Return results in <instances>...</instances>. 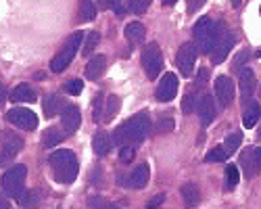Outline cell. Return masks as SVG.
<instances>
[{
    "mask_svg": "<svg viewBox=\"0 0 261 209\" xmlns=\"http://www.w3.org/2000/svg\"><path fill=\"white\" fill-rule=\"evenodd\" d=\"M150 132V119L146 113H136L123 121L113 132V144H140Z\"/></svg>",
    "mask_w": 261,
    "mask_h": 209,
    "instance_id": "1",
    "label": "cell"
},
{
    "mask_svg": "<svg viewBox=\"0 0 261 209\" xmlns=\"http://www.w3.org/2000/svg\"><path fill=\"white\" fill-rule=\"evenodd\" d=\"M48 161H50V170H53L57 182H61V184H71V182L77 178L80 163H77V157L73 155V151L59 149V151H55V153L48 157Z\"/></svg>",
    "mask_w": 261,
    "mask_h": 209,
    "instance_id": "2",
    "label": "cell"
},
{
    "mask_svg": "<svg viewBox=\"0 0 261 209\" xmlns=\"http://www.w3.org/2000/svg\"><path fill=\"white\" fill-rule=\"evenodd\" d=\"M194 42H197V48L205 55H211L213 46H215V38H217V25L213 23L211 17H201L192 30Z\"/></svg>",
    "mask_w": 261,
    "mask_h": 209,
    "instance_id": "3",
    "label": "cell"
},
{
    "mask_svg": "<svg viewBox=\"0 0 261 209\" xmlns=\"http://www.w3.org/2000/svg\"><path fill=\"white\" fill-rule=\"evenodd\" d=\"M25 178H28V167L25 165H11V170L5 172V176L0 178V184H3V191L11 197V199H19L23 195L25 188Z\"/></svg>",
    "mask_w": 261,
    "mask_h": 209,
    "instance_id": "4",
    "label": "cell"
},
{
    "mask_svg": "<svg viewBox=\"0 0 261 209\" xmlns=\"http://www.w3.org/2000/svg\"><path fill=\"white\" fill-rule=\"evenodd\" d=\"M82 40H84V32L77 30L75 34H71V38L67 40V44L61 48V53L55 55V59L50 61V69L55 73H61V71H65V69L71 65V61H73V57L77 53V46L82 44Z\"/></svg>",
    "mask_w": 261,
    "mask_h": 209,
    "instance_id": "5",
    "label": "cell"
},
{
    "mask_svg": "<svg viewBox=\"0 0 261 209\" xmlns=\"http://www.w3.org/2000/svg\"><path fill=\"white\" fill-rule=\"evenodd\" d=\"M23 149V138L13 130L0 132V167L11 165V161Z\"/></svg>",
    "mask_w": 261,
    "mask_h": 209,
    "instance_id": "6",
    "label": "cell"
},
{
    "mask_svg": "<svg viewBox=\"0 0 261 209\" xmlns=\"http://www.w3.org/2000/svg\"><path fill=\"white\" fill-rule=\"evenodd\" d=\"M234 34L230 30H226L224 25H217V38H215V46L211 50V61L215 63V65H220V63H224V59L228 57V53L232 50L234 46Z\"/></svg>",
    "mask_w": 261,
    "mask_h": 209,
    "instance_id": "7",
    "label": "cell"
},
{
    "mask_svg": "<svg viewBox=\"0 0 261 209\" xmlns=\"http://www.w3.org/2000/svg\"><path fill=\"white\" fill-rule=\"evenodd\" d=\"M142 67L148 75V80H155L163 67V55H161V48L159 44H155V42H150V44H146L144 53H142Z\"/></svg>",
    "mask_w": 261,
    "mask_h": 209,
    "instance_id": "8",
    "label": "cell"
},
{
    "mask_svg": "<svg viewBox=\"0 0 261 209\" xmlns=\"http://www.w3.org/2000/svg\"><path fill=\"white\" fill-rule=\"evenodd\" d=\"M5 117H7L9 123H13L15 128H21V130L32 132V130L38 128V117H36V113L30 111V109H21V107H19V109H11Z\"/></svg>",
    "mask_w": 261,
    "mask_h": 209,
    "instance_id": "9",
    "label": "cell"
},
{
    "mask_svg": "<svg viewBox=\"0 0 261 209\" xmlns=\"http://www.w3.org/2000/svg\"><path fill=\"white\" fill-rule=\"evenodd\" d=\"M178 86H180V82H178V75L176 73H165L159 82V86H157V100L161 102H169L176 98L178 94Z\"/></svg>",
    "mask_w": 261,
    "mask_h": 209,
    "instance_id": "10",
    "label": "cell"
},
{
    "mask_svg": "<svg viewBox=\"0 0 261 209\" xmlns=\"http://www.w3.org/2000/svg\"><path fill=\"white\" fill-rule=\"evenodd\" d=\"M194 61H197V48L192 44H182L176 53V65L184 75H192L194 69Z\"/></svg>",
    "mask_w": 261,
    "mask_h": 209,
    "instance_id": "11",
    "label": "cell"
},
{
    "mask_svg": "<svg viewBox=\"0 0 261 209\" xmlns=\"http://www.w3.org/2000/svg\"><path fill=\"white\" fill-rule=\"evenodd\" d=\"M241 165L247 178L257 176L261 172V146H257V149H245V153L241 155Z\"/></svg>",
    "mask_w": 261,
    "mask_h": 209,
    "instance_id": "12",
    "label": "cell"
},
{
    "mask_svg": "<svg viewBox=\"0 0 261 209\" xmlns=\"http://www.w3.org/2000/svg\"><path fill=\"white\" fill-rule=\"evenodd\" d=\"M215 94H217V98H220V102L224 104V107L232 104V100H234V82L228 75H220L215 80Z\"/></svg>",
    "mask_w": 261,
    "mask_h": 209,
    "instance_id": "13",
    "label": "cell"
},
{
    "mask_svg": "<svg viewBox=\"0 0 261 209\" xmlns=\"http://www.w3.org/2000/svg\"><path fill=\"white\" fill-rule=\"evenodd\" d=\"M80 123H82V113H80V109L73 107V104L65 107V111L61 113V125H63L65 134H73V132H77Z\"/></svg>",
    "mask_w": 261,
    "mask_h": 209,
    "instance_id": "14",
    "label": "cell"
},
{
    "mask_svg": "<svg viewBox=\"0 0 261 209\" xmlns=\"http://www.w3.org/2000/svg\"><path fill=\"white\" fill-rule=\"evenodd\" d=\"M150 178V170H148V165L146 163H140L136 170L127 176V180H121L123 186H129V188H144L146 182Z\"/></svg>",
    "mask_w": 261,
    "mask_h": 209,
    "instance_id": "15",
    "label": "cell"
},
{
    "mask_svg": "<svg viewBox=\"0 0 261 209\" xmlns=\"http://www.w3.org/2000/svg\"><path fill=\"white\" fill-rule=\"evenodd\" d=\"M255 86H257V80H255V73L253 69H243L241 71V92H243V104L249 102L255 94Z\"/></svg>",
    "mask_w": 261,
    "mask_h": 209,
    "instance_id": "16",
    "label": "cell"
},
{
    "mask_svg": "<svg viewBox=\"0 0 261 209\" xmlns=\"http://www.w3.org/2000/svg\"><path fill=\"white\" fill-rule=\"evenodd\" d=\"M199 115H201L203 125H209V123L215 119L217 111H215V100H213L211 94H203V98H201V102H199Z\"/></svg>",
    "mask_w": 261,
    "mask_h": 209,
    "instance_id": "17",
    "label": "cell"
},
{
    "mask_svg": "<svg viewBox=\"0 0 261 209\" xmlns=\"http://www.w3.org/2000/svg\"><path fill=\"white\" fill-rule=\"evenodd\" d=\"M111 146H113V136H109L105 130H98L92 138V149L98 157H105L109 151H111Z\"/></svg>",
    "mask_w": 261,
    "mask_h": 209,
    "instance_id": "18",
    "label": "cell"
},
{
    "mask_svg": "<svg viewBox=\"0 0 261 209\" xmlns=\"http://www.w3.org/2000/svg\"><path fill=\"white\" fill-rule=\"evenodd\" d=\"M107 69V57L105 55H96L94 59L88 61V65H86V77L88 80H98Z\"/></svg>",
    "mask_w": 261,
    "mask_h": 209,
    "instance_id": "19",
    "label": "cell"
},
{
    "mask_svg": "<svg viewBox=\"0 0 261 209\" xmlns=\"http://www.w3.org/2000/svg\"><path fill=\"white\" fill-rule=\"evenodd\" d=\"M261 117V109H259V102L257 100H249L243 104V123L245 128H255L257 119Z\"/></svg>",
    "mask_w": 261,
    "mask_h": 209,
    "instance_id": "20",
    "label": "cell"
},
{
    "mask_svg": "<svg viewBox=\"0 0 261 209\" xmlns=\"http://www.w3.org/2000/svg\"><path fill=\"white\" fill-rule=\"evenodd\" d=\"M42 107H44V115L46 117H55L65 107V100L59 94H46L44 100H42Z\"/></svg>",
    "mask_w": 261,
    "mask_h": 209,
    "instance_id": "21",
    "label": "cell"
},
{
    "mask_svg": "<svg viewBox=\"0 0 261 209\" xmlns=\"http://www.w3.org/2000/svg\"><path fill=\"white\" fill-rule=\"evenodd\" d=\"M9 96H11L13 102H34L36 100V92L28 86V84H19V86H15Z\"/></svg>",
    "mask_w": 261,
    "mask_h": 209,
    "instance_id": "22",
    "label": "cell"
},
{
    "mask_svg": "<svg viewBox=\"0 0 261 209\" xmlns=\"http://www.w3.org/2000/svg\"><path fill=\"white\" fill-rule=\"evenodd\" d=\"M125 38H127V42H132V44H140V42L144 40V25L140 23V21H132V23H127L125 25Z\"/></svg>",
    "mask_w": 261,
    "mask_h": 209,
    "instance_id": "23",
    "label": "cell"
},
{
    "mask_svg": "<svg viewBox=\"0 0 261 209\" xmlns=\"http://www.w3.org/2000/svg\"><path fill=\"white\" fill-rule=\"evenodd\" d=\"M65 130H59V128H48L44 134H42V144L46 146V149H50V146H57L65 140Z\"/></svg>",
    "mask_w": 261,
    "mask_h": 209,
    "instance_id": "24",
    "label": "cell"
},
{
    "mask_svg": "<svg viewBox=\"0 0 261 209\" xmlns=\"http://www.w3.org/2000/svg\"><path fill=\"white\" fill-rule=\"evenodd\" d=\"M199 90H201V86H197V84L186 90L184 100H182V111L184 113H192L194 111V107H197V98H199Z\"/></svg>",
    "mask_w": 261,
    "mask_h": 209,
    "instance_id": "25",
    "label": "cell"
},
{
    "mask_svg": "<svg viewBox=\"0 0 261 209\" xmlns=\"http://www.w3.org/2000/svg\"><path fill=\"white\" fill-rule=\"evenodd\" d=\"M182 197H184V203L188 207L199 205V201H201V193H199V188L194 184H184L182 186Z\"/></svg>",
    "mask_w": 261,
    "mask_h": 209,
    "instance_id": "26",
    "label": "cell"
},
{
    "mask_svg": "<svg viewBox=\"0 0 261 209\" xmlns=\"http://www.w3.org/2000/svg\"><path fill=\"white\" fill-rule=\"evenodd\" d=\"M119 104H121V100H119L117 94H109L107 107H105V113H102V119H105V121H111V119L119 113Z\"/></svg>",
    "mask_w": 261,
    "mask_h": 209,
    "instance_id": "27",
    "label": "cell"
},
{
    "mask_svg": "<svg viewBox=\"0 0 261 209\" xmlns=\"http://www.w3.org/2000/svg\"><path fill=\"white\" fill-rule=\"evenodd\" d=\"M94 17H96V7H94V3H90V0H82L77 19L82 21V23H88V21H92Z\"/></svg>",
    "mask_w": 261,
    "mask_h": 209,
    "instance_id": "28",
    "label": "cell"
},
{
    "mask_svg": "<svg viewBox=\"0 0 261 209\" xmlns=\"http://www.w3.org/2000/svg\"><path fill=\"white\" fill-rule=\"evenodd\" d=\"M17 201H19V205H21V207H36V205L40 203V193H38V191L23 193V195H21Z\"/></svg>",
    "mask_w": 261,
    "mask_h": 209,
    "instance_id": "29",
    "label": "cell"
},
{
    "mask_svg": "<svg viewBox=\"0 0 261 209\" xmlns=\"http://www.w3.org/2000/svg\"><path fill=\"white\" fill-rule=\"evenodd\" d=\"M241 142H243V134H241V132L230 134V136L224 140V149H226V153L232 155V153L238 149V144H241Z\"/></svg>",
    "mask_w": 261,
    "mask_h": 209,
    "instance_id": "30",
    "label": "cell"
},
{
    "mask_svg": "<svg viewBox=\"0 0 261 209\" xmlns=\"http://www.w3.org/2000/svg\"><path fill=\"white\" fill-rule=\"evenodd\" d=\"M241 180V174H238V167L236 165H228L226 167V188H234Z\"/></svg>",
    "mask_w": 261,
    "mask_h": 209,
    "instance_id": "31",
    "label": "cell"
},
{
    "mask_svg": "<svg viewBox=\"0 0 261 209\" xmlns=\"http://www.w3.org/2000/svg\"><path fill=\"white\" fill-rule=\"evenodd\" d=\"M98 42H100V34L98 32H90L88 34V40H86V46H84V57H88L96 46H98Z\"/></svg>",
    "mask_w": 261,
    "mask_h": 209,
    "instance_id": "32",
    "label": "cell"
},
{
    "mask_svg": "<svg viewBox=\"0 0 261 209\" xmlns=\"http://www.w3.org/2000/svg\"><path fill=\"white\" fill-rule=\"evenodd\" d=\"M150 5V0H127V9L136 13V15H142Z\"/></svg>",
    "mask_w": 261,
    "mask_h": 209,
    "instance_id": "33",
    "label": "cell"
},
{
    "mask_svg": "<svg viewBox=\"0 0 261 209\" xmlns=\"http://www.w3.org/2000/svg\"><path fill=\"white\" fill-rule=\"evenodd\" d=\"M226 159H228L226 149H213V151H209L207 157H205L207 163H217V161H226Z\"/></svg>",
    "mask_w": 261,
    "mask_h": 209,
    "instance_id": "34",
    "label": "cell"
},
{
    "mask_svg": "<svg viewBox=\"0 0 261 209\" xmlns=\"http://www.w3.org/2000/svg\"><path fill=\"white\" fill-rule=\"evenodd\" d=\"M98 5H100L102 9H111V11H115L119 17L125 13L123 7H121V0H98Z\"/></svg>",
    "mask_w": 261,
    "mask_h": 209,
    "instance_id": "35",
    "label": "cell"
},
{
    "mask_svg": "<svg viewBox=\"0 0 261 209\" xmlns=\"http://www.w3.org/2000/svg\"><path fill=\"white\" fill-rule=\"evenodd\" d=\"M134 155H136L134 144H123L121 146V153H119V161L121 163H129V161L134 159Z\"/></svg>",
    "mask_w": 261,
    "mask_h": 209,
    "instance_id": "36",
    "label": "cell"
},
{
    "mask_svg": "<svg viewBox=\"0 0 261 209\" xmlns=\"http://www.w3.org/2000/svg\"><path fill=\"white\" fill-rule=\"evenodd\" d=\"M92 119L96 123L102 121V96L100 94H96L94 96V102H92Z\"/></svg>",
    "mask_w": 261,
    "mask_h": 209,
    "instance_id": "37",
    "label": "cell"
},
{
    "mask_svg": "<svg viewBox=\"0 0 261 209\" xmlns=\"http://www.w3.org/2000/svg\"><path fill=\"white\" fill-rule=\"evenodd\" d=\"M82 90H84V82H82V80H77V77L65 84V92H67V94H80Z\"/></svg>",
    "mask_w": 261,
    "mask_h": 209,
    "instance_id": "38",
    "label": "cell"
},
{
    "mask_svg": "<svg viewBox=\"0 0 261 209\" xmlns=\"http://www.w3.org/2000/svg\"><path fill=\"white\" fill-rule=\"evenodd\" d=\"M173 130V119H161L157 123V134H167Z\"/></svg>",
    "mask_w": 261,
    "mask_h": 209,
    "instance_id": "39",
    "label": "cell"
},
{
    "mask_svg": "<svg viewBox=\"0 0 261 209\" xmlns=\"http://www.w3.org/2000/svg\"><path fill=\"white\" fill-rule=\"evenodd\" d=\"M113 203L111 201H107V199H102V197H90L88 199V207H111Z\"/></svg>",
    "mask_w": 261,
    "mask_h": 209,
    "instance_id": "40",
    "label": "cell"
},
{
    "mask_svg": "<svg viewBox=\"0 0 261 209\" xmlns=\"http://www.w3.org/2000/svg\"><path fill=\"white\" fill-rule=\"evenodd\" d=\"M203 3H205V0H188V11H190V13H194L197 9H201V7H203Z\"/></svg>",
    "mask_w": 261,
    "mask_h": 209,
    "instance_id": "41",
    "label": "cell"
},
{
    "mask_svg": "<svg viewBox=\"0 0 261 209\" xmlns=\"http://www.w3.org/2000/svg\"><path fill=\"white\" fill-rule=\"evenodd\" d=\"M205 84H207V69H201L199 71V77H197V86H205Z\"/></svg>",
    "mask_w": 261,
    "mask_h": 209,
    "instance_id": "42",
    "label": "cell"
},
{
    "mask_svg": "<svg viewBox=\"0 0 261 209\" xmlns=\"http://www.w3.org/2000/svg\"><path fill=\"white\" fill-rule=\"evenodd\" d=\"M163 201H165V195H163V193H161V195H157V197H155V199H153V201H150V203H148V205H150V207H157V205H161V203H163Z\"/></svg>",
    "mask_w": 261,
    "mask_h": 209,
    "instance_id": "43",
    "label": "cell"
},
{
    "mask_svg": "<svg viewBox=\"0 0 261 209\" xmlns=\"http://www.w3.org/2000/svg\"><path fill=\"white\" fill-rule=\"evenodd\" d=\"M7 88L3 86V82H0V107H3V104H5V100H7Z\"/></svg>",
    "mask_w": 261,
    "mask_h": 209,
    "instance_id": "44",
    "label": "cell"
},
{
    "mask_svg": "<svg viewBox=\"0 0 261 209\" xmlns=\"http://www.w3.org/2000/svg\"><path fill=\"white\" fill-rule=\"evenodd\" d=\"M9 207H11V201L5 195H0V209H9Z\"/></svg>",
    "mask_w": 261,
    "mask_h": 209,
    "instance_id": "45",
    "label": "cell"
},
{
    "mask_svg": "<svg viewBox=\"0 0 261 209\" xmlns=\"http://www.w3.org/2000/svg\"><path fill=\"white\" fill-rule=\"evenodd\" d=\"M161 3H163L165 7H171V5H176V3H178V0H161Z\"/></svg>",
    "mask_w": 261,
    "mask_h": 209,
    "instance_id": "46",
    "label": "cell"
},
{
    "mask_svg": "<svg viewBox=\"0 0 261 209\" xmlns=\"http://www.w3.org/2000/svg\"><path fill=\"white\" fill-rule=\"evenodd\" d=\"M257 138H259V140H261V128H259V132H257Z\"/></svg>",
    "mask_w": 261,
    "mask_h": 209,
    "instance_id": "47",
    "label": "cell"
},
{
    "mask_svg": "<svg viewBox=\"0 0 261 209\" xmlns=\"http://www.w3.org/2000/svg\"><path fill=\"white\" fill-rule=\"evenodd\" d=\"M238 3H241V0H234V5H238Z\"/></svg>",
    "mask_w": 261,
    "mask_h": 209,
    "instance_id": "48",
    "label": "cell"
},
{
    "mask_svg": "<svg viewBox=\"0 0 261 209\" xmlns=\"http://www.w3.org/2000/svg\"><path fill=\"white\" fill-rule=\"evenodd\" d=\"M259 13H261V9H259Z\"/></svg>",
    "mask_w": 261,
    "mask_h": 209,
    "instance_id": "49",
    "label": "cell"
}]
</instances>
